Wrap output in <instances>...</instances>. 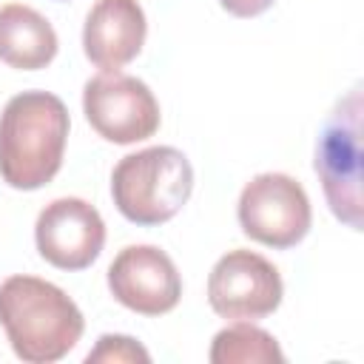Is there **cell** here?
I'll use <instances>...</instances> for the list:
<instances>
[{"label": "cell", "mask_w": 364, "mask_h": 364, "mask_svg": "<svg viewBox=\"0 0 364 364\" xmlns=\"http://www.w3.org/2000/svg\"><path fill=\"white\" fill-rule=\"evenodd\" d=\"M68 108L57 94L20 91L0 114V176L14 191L48 185L60 168L68 142Z\"/></svg>", "instance_id": "1"}, {"label": "cell", "mask_w": 364, "mask_h": 364, "mask_svg": "<svg viewBox=\"0 0 364 364\" xmlns=\"http://www.w3.org/2000/svg\"><path fill=\"white\" fill-rule=\"evenodd\" d=\"M0 324L14 355L26 364H54L82 338L77 301L40 276H9L0 284Z\"/></svg>", "instance_id": "2"}, {"label": "cell", "mask_w": 364, "mask_h": 364, "mask_svg": "<svg viewBox=\"0 0 364 364\" xmlns=\"http://www.w3.org/2000/svg\"><path fill=\"white\" fill-rule=\"evenodd\" d=\"M193 193L191 159L173 145H151L128 154L111 171L117 210L139 225L156 228L173 219Z\"/></svg>", "instance_id": "3"}, {"label": "cell", "mask_w": 364, "mask_h": 364, "mask_svg": "<svg viewBox=\"0 0 364 364\" xmlns=\"http://www.w3.org/2000/svg\"><path fill=\"white\" fill-rule=\"evenodd\" d=\"M316 173L336 219L361 230V88L341 97L316 142Z\"/></svg>", "instance_id": "4"}, {"label": "cell", "mask_w": 364, "mask_h": 364, "mask_svg": "<svg viewBox=\"0 0 364 364\" xmlns=\"http://www.w3.org/2000/svg\"><path fill=\"white\" fill-rule=\"evenodd\" d=\"M236 219L247 239L273 250H287L310 233L313 208L299 179L267 171L242 188Z\"/></svg>", "instance_id": "5"}, {"label": "cell", "mask_w": 364, "mask_h": 364, "mask_svg": "<svg viewBox=\"0 0 364 364\" xmlns=\"http://www.w3.org/2000/svg\"><path fill=\"white\" fill-rule=\"evenodd\" d=\"M82 111L91 128L114 145H134L156 134L159 102L154 91L125 71H100L82 85Z\"/></svg>", "instance_id": "6"}, {"label": "cell", "mask_w": 364, "mask_h": 364, "mask_svg": "<svg viewBox=\"0 0 364 364\" xmlns=\"http://www.w3.org/2000/svg\"><path fill=\"white\" fill-rule=\"evenodd\" d=\"M284 296L282 276L264 256L236 247L216 259L208 276V304L230 321H256L279 310Z\"/></svg>", "instance_id": "7"}, {"label": "cell", "mask_w": 364, "mask_h": 364, "mask_svg": "<svg viewBox=\"0 0 364 364\" xmlns=\"http://www.w3.org/2000/svg\"><path fill=\"white\" fill-rule=\"evenodd\" d=\"M37 253L57 270H85L105 245V222L100 210L77 196L48 202L34 222Z\"/></svg>", "instance_id": "8"}, {"label": "cell", "mask_w": 364, "mask_h": 364, "mask_svg": "<svg viewBox=\"0 0 364 364\" xmlns=\"http://www.w3.org/2000/svg\"><path fill=\"white\" fill-rule=\"evenodd\" d=\"M108 290L139 316H165L182 299V276L156 245H128L108 264Z\"/></svg>", "instance_id": "9"}, {"label": "cell", "mask_w": 364, "mask_h": 364, "mask_svg": "<svg viewBox=\"0 0 364 364\" xmlns=\"http://www.w3.org/2000/svg\"><path fill=\"white\" fill-rule=\"evenodd\" d=\"M145 34L148 20L139 0H97L85 14L82 51L97 68L117 71L136 60Z\"/></svg>", "instance_id": "10"}, {"label": "cell", "mask_w": 364, "mask_h": 364, "mask_svg": "<svg viewBox=\"0 0 364 364\" xmlns=\"http://www.w3.org/2000/svg\"><path fill=\"white\" fill-rule=\"evenodd\" d=\"M54 26L26 3L0 9V63L17 71H40L57 57Z\"/></svg>", "instance_id": "11"}, {"label": "cell", "mask_w": 364, "mask_h": 364, "mask_svg": "<svg viewBox=\"0 0 364 364\" xmlns=\"http://www.w3.org/2000/svg\"><path fill=\"white\" fill-rule=\"evenodd\" d=\"M208 358L210 364H282L284 353L273 333L253 321H233L213 336Z\"/></svg>", "instance_id": "12"}, {"label": "cell", "mask_w": 364, "mask_h": 364, "mask_svg": "<svg viewBox=\"0 0 364 364\" xmlns=\"http://www.w3.org/2000/svg\"><path fill=\"white\" fill-rule=\"evenodd\" d=\"M88 364H111V361H139V364H148L151 361V353L131 336H117V333H105L100 336L97 347L85 355Z\"/></svg>", "instance_id": "13"}, {"label": "cell", "mask_w": 364, "mask_h": 364, "mask_svg": "<svg viewBox=\"0 0 364 364\" xmlns=\"http://www.w3.org/2000/svg\"><path fill=\"white\" fill-rule=\"evenodd\" d=\"M273 3H276V0H219V6H222L228 14L242 17V20L264 14V11H267Z\"/></svg>", "instance_id": "14"}]
</instances>
